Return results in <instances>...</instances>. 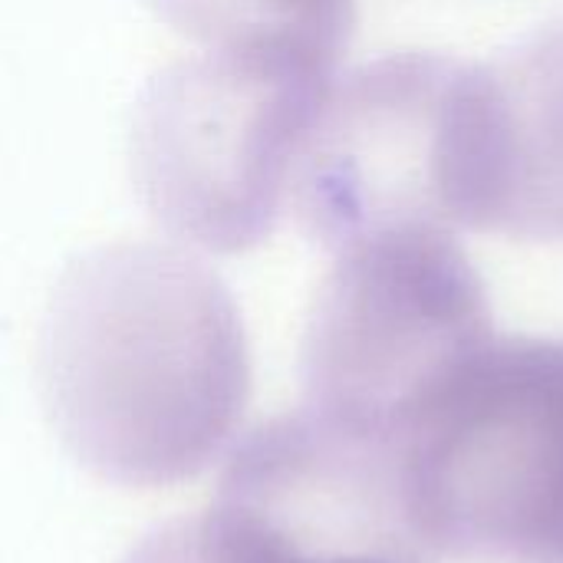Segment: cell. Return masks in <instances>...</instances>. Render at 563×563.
Wrapping results in <instances>:
<instances>
[{
	"mask_svg": "<svg viewBox=\"0 0 563 563\" xmlns=\"http://www.w3.org/2000/svg\"><path fill=\"white\" fill-rule=\"evenodd\" d=\"M40 389L63 445L96 478L188 482L238 442L251 396L241 310L185 247H92L49 294Z\"/></svg>",
	"mask_w": 563,
	"mask_h": 563,
	"instance_id": "obj_1",
	"label": "cell"
},
{
	"mask_svg": "<svg viewBox=\"0 0 563 563\" xmlns=\"http://www.w3.org/2000/svg\"><path fill=\"white\" fill-rule=\"evenodd\" d=\"M386 459L432 558L563 563V336L462 353L402 409Z\"/></svg>",
	"mask_w": 563,
	"mask_h": 563,
	"instance_id": "obj_2",
	"label": "cell"
},
{
	"mask_svg": "<svg viewBox=\"0 0 563 563\" xmlns=\"http://www.w3.org/2000/svg\"><path fill=\"white\" fill-rule=\"evenodd\" d=\"M333 73L201 49L148 79L132 115V181L181 244L241 254L290 205V178Z\"/></svg>",
	"mask_w": 563,
	"mask_h": 563,
	"instance_id": "obj_3",
	"label": "cell"
},
{
	"mask_svg": "<svg viewBox=\"0 0 563 563\" xmlns=\"http://www.w3.org/2000/svg\"><path fill=\"white\" fill-rule=\"evenodd\" d=\"M495 333L452 231L406 228L336 251L303 333V409L386 452L402 409Z\"/></svg>",
	"mask_w": 563,
	"mask_h": 563,
	"instance_id": "obj_4",
	"label": "cell"
},
{
	"mask_svg": "<svg viewBox=\"0 0 563 563\" xmlns=\"http://www.w3.org/2000/svg\"><path fill=\"white\" fill-rule=\"evenodd\" d=\"M122 563H432L389 459L307 409L228 452L218 498L145 538Z\"/></svg>",
	"mask_w": 563,
	"mask_h": 563,
	"instance_id": "obj_5",
	"label": "cell"
},
{
	"mask_svg": "<svg viewBox=\"0 0 563 563\" xmlns=\"http://www.w3.org/2000/svg\"><path fill=\"white\" fill-rule=\"evenodd\" d=\"M472 63L402 49L333 79L300 145L290 205L333 254L389 231L459 228V145Z\"/></svg>",
	"mask_w": 563,
	"mask_h": 563,
	"instance_id": "obj_6",
	"label": "cell"
},
{
	"mask_svg": "<svg viewBox=\"0 0 563 563\" xmlns=\"http://www.w3.org/2000/svg\"><path fill=\"white\" fill-rule=\"evenodd\" d=\"M459 224L563 244V20L498 59L472 63Z\"/></svg>",
	"mask_w": 563,
	"mask_h": 563,
	"instance_id": "obj_7",
	"label": "cell"
},
{
	"mask_svg": "<svg viewBox=\"0 0 563 563\" xmlns=\"http://www.w3.org/2000/svg\"><path fill=\"white\" fill-rule=\"evenodd\" d=\"M152 13L211 53L277 56L330 69L346 49L353 0H145Z\"/></svg>",
	"mask_w": 563,
	"mask_h": 563,
	"instance_id": "obj_8",
	"label": "cell"
}]
</instances>
